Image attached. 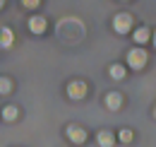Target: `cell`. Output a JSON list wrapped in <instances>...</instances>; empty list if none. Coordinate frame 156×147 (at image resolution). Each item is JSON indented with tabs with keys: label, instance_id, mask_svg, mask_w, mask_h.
I'll use <instances>...</instances> for the list:
<instances>
[{
	"label": "cell",
	"instance_id": "obj_1",
	"mask_svg": "<svg viewBox=\"0 0 156 147\" xmlns=\"http://www.w3.org/2000/svg\"><path fill=\"white\" fill-rule=\"evenodd\" d=\"M147 60H149V55H147V51H144L142 46H135V48L127 51V65H130L132 70H142V68L147 65Z\"/></svg>",
	"mask_w": 156,
	"mask_h": 147
},
{
	"label": "cell",
	"instance_id": "obj_2",
	"mask_svg": "<svg viewBox=\"0 0 156 147\" xmlns=\"http://www.w3.org/2000/svg\"><path fill=\"white\" fill-rule=\"evenodd\" d=\"M132 24H135V17L130 12H118L113 17V29L115 34H130L132 32Z\"/></svg>",
	"mask_w": 156,
	"mask_h": 147
},
{
	"label": "cell",
	"instance_id": "obj_3",
	"mask_svg": "<svg viewBox=\"0 0 156 147\" xmlns=\"http://www.w3.org/2000/svg\"><path fill=\"white\" fill-rule=\"evenodd\" d=\"M67 96H70V99H84V96H87V85H84L82 80L70 82V85H67Z\"/></svg>",
	"mask_w": 156,
	"mask_h": 147
},
{
	"label": "cell",
	"instance_id": "obj_4",
	"mask_svg": "<svg viewBox=\"0 0 156 147\" xmlns=\"http://www.w3.org/2000/svg\"><path fill=\"white\" fill-rule=\"evenodd\" d=\"M67 138H70L75 145H82V142H87V130L79 128V126H70V128H67Z\"/></svg>",
	"mask_w": 156,
	"mask_h": 147
},
{
	"label": "cell",
	"instance_id": "obj_5",
	"mask_svg": "<svg viewBox=\"0 0 156 147\" xmlns=\"http://www.w3.org/2000/svg\"><path fill=\"white\" fill-rule=\"evenodd\" d=\"M46 27H48V24H46L43 17H39V15H36V17H29V32H31V34H43Z\"/></svg>",
	"mask_w": 156,
	"mask_h": 147
},
{
	"label": "cell",
	"instance_id": "obj_6",
	"mask_svg": "<svg viewBox=\"0 0 156 147\" xmlns=\"http://www.w3.org/2000/svg\"><path fill=\"white\" fill-rule=\"evenodd\" d=\"M96 140H98L101 147H113L115 145V133H111V130H98Z\"/></svg>",
	"mask_w": 156,
	"mask_h": 147
},
{
	"label": "cell",
	"instance_id": "obj_7",
	"mask_svg": "<svg viewBox=\"0 0 156 147\" xmlns=\"http://www.w3.org/2000/svg\"><path fill=\"white\" fill-rule=\"evenodd\" d=\"M106 106L111 111H118L120 106H122V94L120 92H108L106 94Z\"/></svg>",
	"mask_w": 156,
	"mask_h": 147
},
{
	"label": "cell",
	"instance_id": "obj_8",
	"mask_svg": "<svg viewBox=\"0 0 156 147\" xmlns=\"http://www.w3.org/2000/svg\"><path fill=\"white\" fill-rule=\"evenodd\" d=\"M147 41H151L149 27H139V29H135V43H137V46H144Z\"/></svg>",
	"mask_w": 156,
	"mask_h": 147
},
{
	"label": "cell",
	"instance_id": "obj_9",
	"mask_svg": "<svg viewBox=\"0 0 156 147\" xmlns=\"http://www.w3.org/2000/svg\"><path fill=\"white\" fill-rule=\"evenodd\" d=\"M12 41H15L12 29H10V27H2V29H0V46H2V48H10Z\"/></svg>",
	"mask_w": 156,
	"mask_h": 147
},
{
	"label": "cell",
	"instance_id": "obj_10",
	"mask_svg": "<svg viewBox=\"0 0 156 147\" xmlns=\"http://www.w3.org/2000/svg\"><path fill=\"white\" fill-rule=\"evenodd\" d=\"M108 75H111L113 80H125V65H120V63H113V65L108 68Z\"/></svg>",
	"mask_w": 156,
	"mask_h": 147
},
{
	"label": "cell",
	"instance_id": "obj_11",
	"mask_svg": "<svg viewBox=\"0 0 156 147\" xmlns=\"http://www.w3.org/2000/svg\"><path fill=\"white\" fill-rule=\"evenodd\" d=\"M118 140H120L122 145H130V142L135 140V133L130 128H122V130H118Z\"/></svg>",
	"mask_w": 156,
	"mask_h": 147
},
{
	"label": "cell",
	"instance_id": "obj_12",
	"mask_svg": "<svg viewBox=\"0 0 156 147\" xmlns=\"http://www.w3.org/2000/svg\"><path fill=\"white\" fill-rule=\"evenodd\" d=\"M17 116H20V109H17V106H5V109H2V118H5L7 123H12Z\"/></svg>",
	"mask_w": 156,
	"mask_h": 147
},
{
	"label": "cell",
	"instance_id": "obj_13",
	"mask_svg": "<svg viewBox=\"0 0 156 147\" xmlns=\"http://www.w3.org/2000/svg\"><path fill=\"white\" fill-rule=\"evenodd\" d=\"M12 92V82H10V77H0V96H5V94Z\"/></svg>",
	"mask_w": 156,
	"mask_h": 147
},
{
	"label": "cell",
	"instance_id": "obj_14",
	"mask_svg": "<svg viewBox=\"0 0 156 147\" xmlns=\"http://www.w3.org/2000/svg\"><path fill=\"white\" fill-rule=\"evenodd\" d=\"M22 5L29 7V10H34V7H39V5H41V0H22Z\"/></svg>",
	"mask_w": 156,
	"mask_h": 147
},
{
	"label": "cell",
	"instance_id": "obj_15",
	"mask_svg": "<svg viewBox=\"0 0 156 147\" xmlns=\"http://www.w3.org/2000/svg\"><path fill=\"white\" fill-rule=\"evenodd\" d=\"M151 41H154V48H156V32L151 34Z\"/></svg>",
	"mask_w": 156,
	"mask_h": 147
},
{
	"label": "cell",
	"instance_id": "obj_16",
	"mask_svg": "<svg viewBox=\"0 0 156 147\" xmlns=\"http://www.w3.org/2000/svg\"><path fill=\"white\" fill-rule=\"evenodd\" d=\"M2 7H5V0H0V10H2Z\"/></svg>",
	"mask_w": 156,
	"mask_h": 147
},
{
	"label": "cell",
	"instance_id": "obj_17",
	"mask_svg": "<svg viewBox=\"0 0 156 147\" xmlns=\"http://www.w3.org/2000/svg\"><path fill=\"white\" fill-rule=\"evenodd\" d=\"M154 118H156V106H154Z\"/></svg>",
	"mask_w": 156,
	"mask_h": 147
}]
</instances>
